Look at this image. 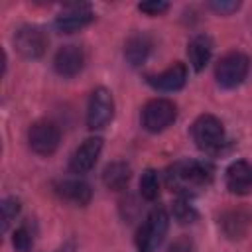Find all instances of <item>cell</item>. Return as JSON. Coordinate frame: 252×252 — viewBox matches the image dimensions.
<instances>
[{"label": "cell", "instance_id": "obj_1", "mask_svg": "<svg viewBox=\"0 0 252 252\" xmlns=\"http://www.w3.org/2000/svg\"><path fill=\"white\" fill-rule=\"evenodd\" d=\"M213 167L201 159H177L165 169V185L179 197H191L211 185Z\"/></svg>", "mask_w": 252, "mask_h": 252}, {"label": "cell", "instance_id": "obj_2", "mask_svg": "<svg viewBox=\"0 0 252 252\" xmlns=\"http://www.w3.org/2000/svg\"><path fill=\"white\" fill-rule=\"evenodd\" d=\"M169 228V215L163 207H156L148 213L146 220L140 224L136 232V248L138 252H156L163 242Z\"/></svg>", "mask_w": 252, "mask_h": 252}, {"label": "cell", "instance_id": "obj_3", "mask_svg": "<svg viewBox=\"0 0 252 252\" xmlns=\"http://www.w3.org/2000/svg\"><path fill=\"white\" fill-rule=\"evenodd\" d=\"M250 69V59L246 53L234 49L224 53L215 67V79L219 83V87L222 89H236L244 83L246 75Z\"/></svg>", "mask_w": 252, "mask_h": 252}, {"label": "cell", "instance_id": "obj_4", "mask_svg": "<svg viewBox=\"0 0 252 252\" xmlns=\"http://www.w3.org/2000/svg\"><path fill=\"white\" fill-rule=\"evenodd\" d=\"M191 138L203 152H217L224 144V124L215 114H201L191 124Z\"/></svg>", "mask_w": 252, "mask_h": 252}, {"label": "cell", "instance_id": "obj_5", "mask_svg": "<svg viewBox=\"0 0 252 252\" xmlns=\"http://www.w3.org/2000/svg\"><path fill=\"white\" fill-rule=\"evenodd\" d=\"M177 118V108L169 98H152L144 104L142 108V126L152 132H163L165 128H169Z\"/></svg>", "mask_w": 252, "mask_h": 252}, {"label": "cell", "instance_id": "obj_6", "mask_svg": "<svg viewBox=\"0 0 252 252\" xmlns=\"http://www.w3.org/2000/svg\"><path fill=\"white\" fill-rule=\"evenodd\" d=\"M61 130L53 120H37L28 130V144L37 156H51L59 148Z\"/></svg>", "mask_w": 252, "mask_h": 252}, {"label": "cell", "instance_id": "obj_7", "mask_svg": "<svg viewBox=\"0 0 252 252\" xmlns=\"http://www.w3.org/2000/svg\"><path fill=\"white\" fill-rule=\"evenodd\" d=\"M114 116V98L112 93L104 87H96L87 104V128L89 130H100L104 128Z\"/></svg>", "mask_w": 252, "mask_h": 252}, {"label": "cell", "instance_id": "obj_8", "mask_svg": "<svg viewBox=\"0 0 252 252\" xmlns=\"http://www.w3.org/2000/svg\"><path fill=\"white\" fill-rule=\"evenodd\" d=\"M14 47L26 59H39L47 49V35L39 26H20L14 33Z\"/></svg>", "mask_w": 252, "mask_h": 252}, {"label": "cell", "instance_id": "obj_9", "mask_svg": "<svg viewBox=\"0 0 252 252\" xmlns=\"http://www.w3.org/2000/svg\"><path fill=\"white\" fill-rule=\"evenodd\" d=\"M100 152H102V138H98V136L87 138L71 154V158H69V171L77 173V175H83V173L91 171L94 167V163L98 161Z\"/></svg>", "mask_w": 252, "mask_h": 252}, {"label": "cell", "instance_id": "obj_10", "mask_svg": "<svg viewBox=\"0 0 252 252\" xmlns=\"http://www.w3.org/2000/svg\"><path fill=\"white\" fill-rule=\"evenodd\" d=\"M93 20H94V12L89 4H69L57 14L55 28L61 33H73L89 26Z\"/></svg>", "mask_w": 252, "mask_h": 252}, {"label": "cell", "instance_id": "obj_11", "mask_svg": "<svg viewBox=\"0 0 252 252\" xmlns=\"http://www.w3.org/2000/svg\"><path fill=\"white\" fill-rule=\"evenodd\" d=\"M187 65L181 63V61H175L173 65H169L167 69H163L161 73H156V75H148L146 81L152 89L159 91V93H175V91H181L187 83Z\"/></svg>", "mask_w": 252, "mask_h": 252}, {"label": "cell", "instance_id": "obj_12", "mask_svg": "<svg viewBox=\"0 0 252 252\" xmlns=\"http://www.w3.org/2000/svg\"><path fill=\"white\" fill-rule=\"evenodd\" d=\"M85 67V53L79 45L75 43H65L55 51L53 57V69L59 77H75L83 71Z\"/></svg>", "mask_w": 252, "mask_h": 252}, {"label": "cell", "instance_id": "obj_13", "mask_svg": "<svg viewBox=\"0 0 252 252\" xmlns=\"http://www.w3.org/2000/svg\"><path fill=\"white\" fill-rule=\"evenodd\" d=\"M226 189L232 195H250L252 193V163L246 159L232 161L224 171Z\"/></svg>", "mask_w": 252, "mask_h": 252}, {"label": "cell", "instance_id": "obj_14", "mask_svg": "<svg viewBox=\"0 0 252 252\" xmlns=\"http://www.w3.org/2000/svg\"><path fill=\"white\" fill-rule=\"evenodd\" d=\"M152 51V37L146 32H134L124 41V59L132 67H140L146 63Z\"/></svg>", "mask_w": 252, "mask_h": 252}, {"label": "cell", "instance_id": "obj_15", "mask_svg": "<svg viewBox=\"0 0 252 252\" xmlns=\"http://www.w3.org/2000/svg\"><path fill=\"white\" fill-rule=\"evenodd\" d=\"M55 193L63 201L79 205V207L89 205L91 197H93L91 185L87 181H83V179H61V181L55 183Z\"/></svg>", "mask_w": 252, "mask_h": 252}, {"label": "cell", "instance_id": "obj_16", "mask_svg": "<svg viewBox=\"0 0 252 252\" xmlns=\"http://www.w3.org/2000/svg\"><path fill=\"white\" fill-rule=\"evenodd\" d=\"M213 55V39L207 33H197L187 43V57L195 71H203Z\"/></svg>", "mask_w": 252, "mask_h": 252}, {"label": "cell", "instance_id": "obj_17", "mask_svg": "<svg viewBox=\"0 0 252 252\" xmlns=\"http://www.w3.org/2000/svg\"><path fill=\"white\" fill-rule=\"evenodd\" d=\"M220 228L226 234V238H242L248 230V226L252 224V215L244 209H232L222 213L220 217Z\"/></svg>", "mask_w": 252, "mask_h": 252}, {"label": "cell", "instance_id": "obj_18", "mask_svg": "<svg viewBox=\"0 0 252 252\" xmlns=\"http://www.w3.org/2000/svg\"><path fill=\"white\" fill-rule=\"evenodd\" d=\"M132 177V167L122 161V159H116V161H110L104 169H102V183L112 189V191H120L128 185Z\"/></svg>", "mask_w": 252, "mask_h": 252}, {"label": "cell", "instance_id": "obj_19", "mask_svg": "<svg viewBox=\"0 0 252 252\" xmlns=\"http://www.w3.org/2000/svg\"><path fill=\"white\" fill-rule=\"evenodd\" d=\"M140 195L146 201H156L159 195V177L156 169H146L140 177Z\"/></svg>", "mask_w": 252, "mask_h": 252}, {"label": "cell", "instance_id": "obj_20", "mask_svg": "<svg viewBox=\"0 0 252 252\" xmlns=\"http://www.w3.org/2000/svg\"><path fill=\"white\" fill-rule=\"evenodd\" d=\"M171 213H173V219H175L177 222H181V224H189V222H193V220L197 219V211H195V207L189 203L187 197H179V199L173 203Z\"/></svg>", "mask_w": 252, "mask_h": 252}, {"label": "cell", "instance_id": "obj_21", "mask_svg": "<svg viewBox=\"0 0 252 252\" xmlns=\"http://www.w3.org/2000/svg\"><path fill=\"white\" fill-rule=\"evenodd\" d=\"M20 199L18 197H6L4 201H2V230L4 232H8V226H10V222L18 217V213H20Z\"/></svg>", "mask_w": 252, "mask_h": 252}, {"label": "cell", "instance_id": "obj_22", "mask_svg": "<svg viewBox=\"0 0 252 252\" xmlns=\"http://www.w3.org/2000/svg\"><path fill=\"white\" fill-rule=\"evenodd\" d=\"M32 244H33V236H32L30 228L26 224L24 226H18L14 230V234H12V246H14V250L16 252H30Z\"/></svg>", "mask_w": 252, "mask_h": 252}, {"label": "cell", "instance_id": "obj_23", "mask_svg": "<svg viewBox=\"0 0 252 252\" xmlns=\"http://www.w3.org/2000/svg\"><path fill=\"white\" fill-rule=\"evenodd\" d=\"M167 8H169V4L163 2V0H148V2H140L138 4V10L144 12V14H148V16H159Z\"/></svg>", "mask_w": 252, "mask_h": 252}, {"label": "cell", "instance_id": "obj_24", "mask_svg": "<svg viewBox=\"0 0 252 252\" xmlns=\"http://www.w3.org/2000/svg\"><path fill=\"white\" fill-rule=\"evenodd\" d=\"M209 8L215 10L217 14L224 16V14H232L240 8V2H234V0H215V2H209Z\"/></svg>", "mask_w": 252, "mask_h": 252}, {"label": "cell", "instance_id": "obj_25", "mask_svg": "<svg viewBox=\"0 0 252 252\" xmlns=\"http://www.w3.org/2000/svg\"><path fill=\"white\" fill-rule=\"evenodd\" d=\"M167 252H195V244H193V240H191L189 236L181 234L179 238H175V240L169 244Z\"/></svg>", "mask_w": 252, "mask_h": 252}]
</instances>
